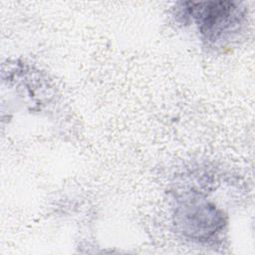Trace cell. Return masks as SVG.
I'll return each instance as SVG.
<instances>
[{
  "label": "cell",
  "mask_w": 255,
  "mask_h": 255,
  "mask_svg": "<svg viewBox=\"0 0 255 255\" xmlns=\"http://www.w3.org/2000/svg\"><path fill=\"white\" fill-rule=\"evenodd\" d=\"M187 10L195 18L203 35L215 41L234 29L240 22V11L231 2L188 3Z\"/></svg>",
  "instance_id": "6da1fadb"
}]
</instances>
